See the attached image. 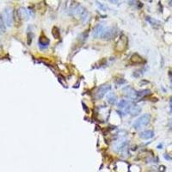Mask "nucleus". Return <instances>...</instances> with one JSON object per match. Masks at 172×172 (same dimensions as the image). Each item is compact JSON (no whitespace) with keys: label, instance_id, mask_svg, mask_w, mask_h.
<instances>
[{"label":"nucleus","instance_id":"nucleus-9","mask_svg":"<svg viewBox=\"0 0 172 172\" xmlns=\"http://www.w3.org/2000/svg\"><path fill=\"white\" fill-rule=\"evenodd\" d=\"M105 28V27L103 26V24H98L96 26V28H94L93 33H92V35H93L94 38H98V37H101L103 33V30Z\"/></svg>","mask_w":172,"mask_h":172},{"label":"nucleus","instance_id":"nucleus-2","mask_svg":"<svg viewBox=\"0 0 172 172\" xmlns=\"http://www.w3.org/2000/svg\"><path fill=\"white\" fill-rule=\"evenodd\" d=\"M151 121V115L149 114H145L139 118H138L134 123H133V127L136 130L141 129L144 126H147Z\"/></svg>","mask_w":172,"mask_h":172},{"label":"nucleus","instance_id":"nucleus-12","mask_svg":"<svg viewBox=\"0 0 172 172\" xmlns=\"http://www.w3.org/2000/svg\"><path fill=\"white\" fill-rule=\"evenodd\" d=\"M141 112V108L139 107V106L138 105H132L130 108V109H129V114H131V115L133 116H136L138 115V114H139V113Z\"/></svg>","mask_w":172,"mask_h":172},{"label":"nucleus","instance_id":"nucleus-25","mask_svg":"<svg viewBox=\"0 0 172 172\" xmlns=\"http://www.w3.org/2000/svg\"><path fill=\"white\" fill-rule=\"evenodd\" d=\"M171 83H172V80H171Z\"/></svg>","mask_w":172,"mask_h":172},{"label":"nucleus","instance_id":"nucleus-8","mask_svg":"<svg viewBox=\"0 0 172 172\" xmlns=\"http://www.w3.org/2000/svg\"><path fill=\"white\" fill-rule=\"evenodd\" d=\"M126 44H127V39L126 36L122 35V36L120 38L119 41L117 42V46H116V49L118 51H123V50L126 49Z\"/></svg>","mask_w":172,"mask_h":172},{"label":"nucleus","instance_id":"nucleus-1","mask_svg":"<svg viewBox=\"0 0 172 172\" xmlns=\"http://www.w3.org/2000/svg\"><path fill=\"white\" fill-rule=\"evenodd\" d=\"M2 16L5 26H12L13 21H14V15H13V9L11 6H7V7L4 8V10L3 11Z\"/></svg>","mask_w":172,"mask_h":172},{"label":"nucleus","instance_id":"nucleus-7","mask_svg":"<svg viewBox=\"0 0 172 172\" xmlns=\"http://www.w3.org/2000/svg\"><path fill=\"white\" fill-rule=\"evenodd\" d=\"M131 102L128 100H125V99H122L119 102H118V108L120 109H122L123 113H128L129 112V109L131 108Z\"/></svg>","mask_w":172,"mask_h":172},{"label":"nucleus","instance_id":"nucleus-24","mask_svg":"<svg viewBox=\"0 0 172 172\" xmlns=\"http://www.w3.org/2000/svg\"><path fill=\"white\" fill-rule=\"evenodd\" d=\"M170 5L172 6V1H170Z\"/></svg>","mask_w":172,"mask_h":172},{"label":"nucleus","instance_id":"nucleus-11","mask_svg":"<svg viewBox=\"0 0 172 172\" xmlns=\"http://www.w3.org/2000/svg\"><path fill=\"white\" fill-rule=\"evenodd\" d=\"M49 43L50 40L46 36H40V40H39V47H40V49H46L49 45Z\"/></svg>","mask_w":172,"mask_h":172},{"label":"nucleus","instance_id":"nucleus-19","mask_svg":"<svg viewBox=\"0 0 172 172\" xmlns=\"http://www.w3.org/2000/svg\"><path fill=\"white\" fill-rule=\"evenodd\" d=\"M52 33H53V35L55 38H59L60 37V32H59V28L57 27H54L53 28V32Z\"/></svg>","mask_w":172,"mask_h":172},{"label":"nucleus","instance_id":"nucleus-21","mask_svg":"<svg viewBox=\"0 0 172 172\" xmlns=\"http://www.w3.org/2000/svg\"><path fill=\"white\" fill-rule=\"evenodd\" d=\"M116 84H126V81L124 80V79H118V80H116Z\"/></svg>","mask_w":172,"mask_h":172},{"label":"nucleus","instance_id":"nucleus-4","mask_svg":"<svg viewBox=\"0 0 172 172\" xmlns=\"http://www.w3.org/2000/svg\"><path fill=\"white\" fill-rule=\"evenodd\" d=\"M122 91L124 92V95L129 97L130 99L134 101H138V92L134 89H133L130 86H126L122 89Z\"/></svg>","mask_w":172,"mask_h":172},{"label":"nucleus","instance_id":"nucleus-18","mask_svg":"<svg viewBox=\"0 0 172 172\" xmlns=\"http://www.w3.org/2000/svg\"><path fill=\"white\" fill-rule=\"evenodd\" d=\"M5 30H6V26H5V24H4V20H3V17L0 16V31L4 33Z\"/></svg>","mask_w":172,"mask_h":172},{"label":"nucleus","instance_id":"nucleus-22","mask_svg":"<svg viewBox=\"0 0 172 172\" xmlns=\"http://www.w3.org/2000/svg\"><path fill=\"white\" fill-rule=\"evenodd\" d=\"M170 112H172V99L170 101Z\"/></svg>","mask_w":172,"mask_h":172},{"label":"nucleus","instance_id":"nucleus-3","mask_svg":"<svg viewBox=\"0 0 172 172\" xmlns=\"http://www.w3.org/2000/svg\"><path fill=\"white\" fill-rule=\"evenodd\" d=\"M110 90H111L110 84H102V85H101L100 87H98V89H97V91H96V93H95L96 99H97V100H98V99H102Z\"/></svg>","mask_w":172,"mask_h":172},{"label":"nucleus","instance_id":"nucleus-15","mask_svg":"<svg viewBox=\"0 0 172 172\" xmlns=\"http://www.w3.org/2000/svg\"><path fill=\"white\" fill-rule=\"evenodd\" d=\"M116 101H117V97L114 92H111L107 96V102H109L110 105H114L115 104Z\"/></svg>","mask_w":172,"mask_h":172},{"label":"nucleus","instance_id":"nucleus-20","mask_svg":"<svg viewBox=\"0 0 172 172\" xmlns=\"http://www.w3.org/2000/svg\"><path fill=\"white\" fill-rule=\"evenodd\" d=\"M97 5L98 6L102 11H106V10H107V7H106L105 5H103L102 4H101L100 2H97Z\"/></svg>","mask_w":172,"mask_h":172},{"label":"nucleus","instance_id":"nucleus-23","mask_svg":"<svg viewBox=\"0 0 172 172\" xmlns=\"http://www.w3.org/2000/svg\"><path fill=\"white\" fill-rule=\"evenodd\" d=\"M164 158H166V159H168V160H171V158H170V157L167 156V154H165V155H164Z\"/></svg>","mask_w":172,"mask_h":172},{"label":"nucleus","instance_id":"nucleus-16","mask_svg":"<svg viewBox=\"0 0 172 172\" xmlns=\"http://www.w3.org/2000/svg\"><path fill=\"white\" fill-rule=\"evenodd\" d=\"M146 20L148 22V23H150V24L151 25V26L156 27V28H158V27H159L160 25H161V23H160L159 21H158V20L154 19V18L150 17V16H147V17L146 18Z\"/></svg>","mask_w":172,"mask_h":172},{"label":"nucleus","instance_id":"nucleus-5","mask_svg":"<svg viewBox=\"0 0 172 172\" xmlns=\"http://www.w3.org/2000/svg\"><path fill=\"white\" fill-rule=\"evenodd\" d=\"M115 34H116L115 28H112V27H107V28H104L103 33H102L101 37H102V39H103V40H109L114 38V37L115 36Z\"/></svg>","mask_w":172,"mask_h":172},{"label":"nucleus","instance_id":"nucleus-13","mask_svg":"<svg viewBox=\"0 0 172 172\" xmlns=\"http://www.w3.org/2000/svg\"><path fill=\"white\" fill-rule=\"evenodd\" d=\"M139 136H140V138H142V139H151V138L154 136V132L151 130H146V131H144V132L140 133Z\"/></svg>","mask_w":172,"mask_h":172},{"label":"nucleus","instance_id":"nucleus-6","mask_svg":"<svg viewBox=\"0 0 172 172\" xmlns=\"http://www.w3.org/2000/svg\"><path fill=\"white\" fill-rule=\"evenodd\" d=\"M128 145V141L126 140V139H121V140H119L114 145V151H118V152H121L123 151L126 147H127Z\"/></svg>","mask_w":172,"mask_h":172},{"label":"nucleus","instance_id":"nucleus-10","mask_svg":"<svg viewBox=\"0 0 172 172\" xmlns=\"http://www.w3.org/2000/svg\"><path fill=\"white\" fill-rule=\"evenodd\" d=\"M19 14H20V16H21L22 19H23V18H24L25 20L29 19L30 16H33L31 11L26 9V8H21V9H20V11H19Z\"/></svg>","mask_w":172,"mask_h":172},{"label":"nucleus","instance_id":"nucleus-14","mask_svg":"<svg viewBox=\"0 0 172 172\" xmlns=\"http://www.w3.org/2000/svg\"><path fill=\"white\" fill-rule=\"evenodd\" d=\"M131 61L134 64H142L145 62V60H143V58L140 55H139L138 53H134L131 57Z\"/></svg>","mask_w":172,"mask_h":172},{"label":"nucleus","instance_id":"nucleus-17","mask_svg":"<svg viewBox=\"0 0 172 172\" xmlns=\"http://www.w3.org/2000/svg\"><path fill=\"white\" fill-rule=\"evenodd\" d=\"M151 94V91L149 90H140V91L138 92V100L139 99H142L143 97H146V96L150 95Z\"/></svg>","mask_w":172,"mask_h":172}]
</instances>
